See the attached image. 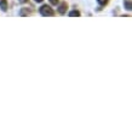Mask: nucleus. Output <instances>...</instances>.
<instances>
[{
	"instance_id": "f257e3e1",
	"label": "nucleus",
	"mask_w": 132,
	"mask_h": 132,
	"mask_svg": "<svg viewBox=\"0 0 132 132\" xmlns=\"http://www.w3.org/2000/svg\"><path fill=\"white\" fill-rule=\"evenodd\" d=\"M40 13L43 16H53V11H52V9L47 5H44L43 7L40 9Z\"/></svg>"
},
{
	"instance_id": "f03ea898",
	"label": "nucleus",
	"mask_w": 132,
	"mask_h": 132,
	"mask_svg": "<svg viewBox=\"0 0 132 132\" xmlns=\"http://www.w3.org/2000/svg\"><path fill=\"white\" fill-rule=\"evenodd\" d=\"M0 7L3 11H6V9H7V1L6 0H0Z\"/></svg>"
},
{
	"instance_id": "7ed1b4c3",
	"label": "nucleus",
	"mask_w": 132,
	"mask_h": 132,
	"mask_svg": "<svg viewBox=\"0 0 132 132\" xmlns=\"http://www.w3.org/2000/svg\"><path fill=\"white\" fill-rule=\"evenodd\" d=\"M65 7H67V5L65 4H62L60 6V12L61 13H64V11H65Z\"/></svg>"
},
{
	"instance_id": "20e7f679",
	"label": "nucleus",
	"mask_w": 132,
	"mask_h": 132,
	"mask_svg": "<svg viewBox=\"0 0 132 132\" xmlns=\"http://www.w3.org/2000/svg\"><path fill=\"white\" fill-rule=\"evenodd\" d=\"M69 16H80V12L79 11H72L69 13Z\"/></svg>"
},
{
	"instance_id": "39448f33",
	"label": "nucleus",
	"mask_w": 132,
	"mask_h": 132,
	"mask_svg": "<svg viewBox=\"0 0 132 132\" xmlns=\"http://www.w3.org/2000/svg\"><path fill=\"white\" fill-rule=\"evenodd\" d=\"M97 1H98L101 5H105L107 3H108V0H97Z\"/></svg>"
},
{
	"instance_id": "423d86ee",
	"label": "nucleus",
	"mask_w": 132,
	"mask_h": 132,
	"mask_svg": "<svg viewBox=\"0 0 132 132\" xmlns=\"http://www.w3.org/2000/svg\"><path fill=\"white\" fill-rule=\"evenodd\" d=\"M50 3H51L52 5H56L57 3H58V0H50Z\"/></svg>"
},
{
	"instance_id": "0eeeda50",
	"label": "nucleus",
	"mask_w": 132,
	"mask_h": 132,
	"mask_svg": "<svg viewBox=\"0 0 132 132\" xmlns=\"http://www.w3.org/2000/svg\"><path fill=\"white\" fill-rule=\"evenodd\" d=\"M126 6H127V10H131V4H130V1L126 3Z\"/></svg>"
},
{
	"instance_id": "6e6552de",
	"label": "nucleus",
	"mask_w": 132,
	"mask_h": 132,
	"mask_svg": "<svg viewBox=\"0 0 132 132\" xmlns=\"http://www.w3.org/2000/svg\"><path fill=\"white\" fill-rule=\"evenodd\" d=\"M36 3H41V1H43V0H35Z\"/></svg>"
}]
</instances>
